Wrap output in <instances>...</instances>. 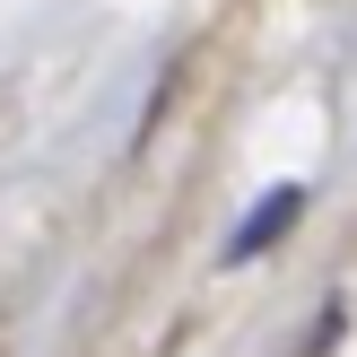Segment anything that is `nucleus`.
<instances>
[{
    "label": "nucleus",
    "mask_w": 357,
    "mask_h": 357,
    "mask_svg": "<svg viewBox=\"0 0 357 357\" xmlns=\"http://www.w3.org/2000/svg\"><path fill=\"white\" fill-rule=\"evenodd\" d=\"M296 218H305V183H279L271 201H253V218H244L236 236H227V271H244V261H261V253H271V244L288 236Z\"/></svg>",
    "instance_id": "obj_1"
}]
</instances>
